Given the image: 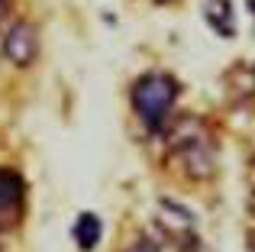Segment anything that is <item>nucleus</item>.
<instances>
[{"label":"nucleus","instance_id":"1","mask_svg":"<svg viewBox=\"0 0 255 252\" xmlns=\"http://www.w3.org/2000/svg\"><path fill=\"white\" fill-rule=\"evenodd\" d=\"M178 94H181V84L174 81L168 71H149V75H142L132 84L129 97H132V110H136V117L145 123V129L158 132L162 123L168 120Z\"/></svg>","mask_w":255,"mask_h":252},{"label":"nucleus","instance_id":"7","mask_svg":"<svg viewBox=\"0 0 255 252\" xmlns=\"http://www.w3.org/2000/svg\"><path fill=\"white\" fill-rule=\"evenodd\" d=\"M123 252H158V243L152 240V236H136Z\"/></svg>","mask_w":255,"mask_h":252},{"label":"nucleus","instance_id":"8","mask_svg":"<svg viewBox=\"0 0 255 252\" xmlns=\"http://www.w3.org/2000/svg\"><path fill=\"white\" fill-rule=\"evenodd\" d=\"M155 3H168V0H155Z\"/></svg>","mask_w":255,"mask_h":252},{"label":"nucleus","instance_id":"5","mask_svg":"<svg viewBox=\"0 0 255 252\" xmlns=\"http://www.w3.org/2000/svg\"><path fill=\"white\" fill-rule=\"evenodd\" d=\"M200 13H204L207 26H210L217 36H223V39L236 36V13H233V0H204Z\"/></svg>","mask_w":255,"mask_h":252},{"label":"nucleus","instance_id":"2","mask_svg":"<svg viewBox=\"0 0 255 252\" xmlns=\"http://www.w3.org/2000/svg\"><path fill=\"white\" fill-rule=\"evenodd\" d=\"M174 152L191 178H210L217 171V145L200 123H194V132L174 136Z\"/></svg>","mask_w":255,"mask_h":252},{"label":"nucleus","instance_id":"3","mask_svg":"<svg viewBox=\"0 0 255 252\" xmlns=\"http://www.w3.org/2000/svg\"><path fill=\"white\" fill-rule=\"evenodd\" d=\"M3 55L10 58L13 65H19V68H26V65L36 62L39 55V32L32 23H13L10 29L3 32Z\"/></svg>","mask_w":255,"mask_h":252},{"label":"nucleus","instance_id":"4","mask_svg":"<svg viewBox=\"0 0 255 252\" xmlns=\"http://www.w3.org/2000/svg\"><path fill=\"white\" fill-rule=\"evenodd\" d=\"M23 197L26 184L16 171L0 168V227H13L23 217Z\"/></svg>","mask_w":255,"mask_h":252},{"label":"nucleus","instance_id":"6","mask_svg":"<svg viewBox=\"0 0 255 252\" xmlns=\"http://www.w3.org/2000/svg\"><path fill=\"white\" fill-rule=\"evenodd\" d=\"M71 233H75V243L81 249H94L97 240H100V233H104V227H100V220L94 214H81L75 220V230H71Z\"/></svg>","mask_w":255,"mask_h":252}]
</instances>
